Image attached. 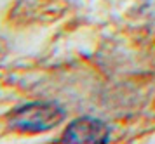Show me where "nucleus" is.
Here are the masks:
<instances>
[{"label":"nucleus","instance_id":"obj_2","mask_svg":"<svg viewBox=\"0 0 155 144\" xmlns=\"http://www.w3.org/2000/svg\"><path fill=\"white\" fill-rule=\"evenodd\" d=\"M108 129L103 122L94 118H78L68 125L61 136V142H106Z\"/></svg>","mask_w":155,"mask_h":144},{"label":"nucleus","instance_id":"obj_1","mask_svg":"<svg viewBox=\"0 0 155 144\" xmlns=\"http://www.w3.org/2000/svg\"><path fill=\"white\" fill-rule=\"evenodd\" d=\"M64 118L63 110L54 103H31L11 111L9 127L21 134L47 132Z\"/></svg>","mask_w":155,"mask_h":144}]
</instances>
